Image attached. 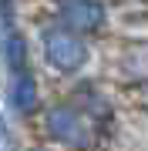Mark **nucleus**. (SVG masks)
Instances as JSON below:
<instances>
[{"label": "nucleus", "instance_id": "nucleus-3", "mask_svg": "<svg viewBox=\"0 0 148 151\" xmlns=\"http://www.w3.org/2000/svg\"><path fill=\"white\" fill-rule=\"evenodd\" d=\"M57 20H61L64 30L88 37V34L104 30V24H108V7H104L101 0H61L57 4Z\"/></svg>", "mask_w": 148, "mask_h": 151}, {"label": "nucleus", "instance_id": "nucleus-5", "mask_svg": "<svg viewBox=\"0 0 148 151\" xmlns=\"http://www.w3.org/2000/svg\"><path fill=\"white\" fill-rule=\"evenodd\" d=\"M7 101H10V108L17 114H34L40 108V87H37V77L30 74V70H20V74H14L10 81V91H7Z\"/></svg>", "mask_w": 148, "mask_h": 151}, {"label": "nucleus", "instance_id": "nucleus-4", "mask_svg": "<svg viewBox=\"0 0 148 151\" xmlns=\"http://www.w3.org/2000/svg\"><path fill=\"white\" fill-rule=\"evenodd\" d=\"M115 81L128 91H148V44H128L115 60Z\"/></svg>", "mask_w": 148, "mask_h": 151}, {"label": "nucleus", "instance_id": "nucleus-7", "mask_svg": "<svg viewBox=\"0 0 148 151\" xmlns=\"http://www.w3.org/2000/svg\"><path fill=\"white\" fill-rule=\"evenodd\" d=\"M0 17H4L7 27L14 24V0H0Z\"/></svg>", "mask_w": 148, "mask_h": 151}, {"label": "nucleus", "instance_id": "nucleus-9", "mask_svg": "<svg viewBox=\"0 0 148 151\" xmlns=\"http://www.w3.org/2000/svg\"><path fill=\"white\" fill-rule=\"evenodd\" d=\"M34 151H44V148H34Z\"/></svg>", "mask_w": 148, "mask_h": 151}, {"label": "nucleus", "instance_id": "nucleus-2", "mask_svg": "<svg viewBox=\"0 0 148 151\" xmlns=\"http://www.w3.org/2000/svg\"><path fill=\"white\" fill-rule=\"evenodd\" d=\"M40 47H44L47 67L57 70V74H64V77L81 74V70L88 67V60H91L88 40H84L81 34L64 30V27H51V30H44V34H40Z\"/></svg>", "mask_w": 148, "mask_h": 151}, {"label": "nucleus", "instance_id": "nucleus-6", "mask_svg": "<svg viewBox=\"0 0 148 151\" xmlns=\"http://www.w3.org/2000/svg\"><path fill=\"white\" fill-rule=\"evenodd\" d=\"M4 57H7V67H10L14 74L27 70V40H24V34L7 30V37H4Z\"/></svg>", "mask_w": 148, "mask_h": 151}, {"label": "nucleus", "instance_id": "nucleus-1", "mask_svg": "<svg viewBox=\"0 0 148 151\" xmlns=\"http://www.w3.org/2000/svg\"><path fill=\"white\" fill-rule=\"evenodd\" d=\"M40 131L51 145H57L64 151H98L104 145V131L84 111H77L71 101H57L51 108H44Z\"/></svg>", "mask_w": 148, "mask_h": 151}, {"label": "nucleus", "instance_id": "nucleus-8", "mask_svg": "<svg viewBox=\"0 0 148 151\" xmlns=\"http://www.w3.org/2000/svg\"><path fill=\"white\" fill-rule=\"evenodd\" d=\"M7 138V121H4V114H0V141Z\"/></svg>", "mask_w": 148, "mask_h": 151}]
</instances>
